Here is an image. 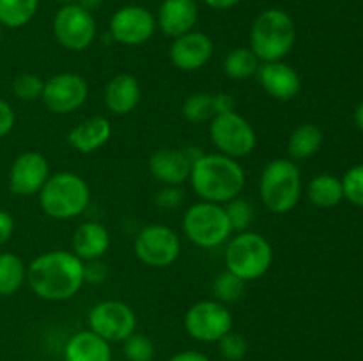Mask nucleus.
Here are the masks:
<instances>
[{
  "mask_svg": "<svg viewBox=\"0 0 363 361\" xmlns=\"http://www.w3.org/2000/svg\"><path fill=\"white\" fill-rule=\"evenodd\" d=\"M27 283L39 299L67 301L84 287V260L73 251H45L27 265Z\"/></svg>",
  "mask_w": 363,
  "mask_h": 361,
  "instance_id": "f257e3e1",
  "label": "nucleus"
},
{
  "mask_svg": "<svg viewBox=\"0 0 363 361\" xmlns=\"http://www.w3.org/2000/svg\"><path fill=\"white\" fill-rule=\"evenodd\" d=\"M188 180L201 200L225 205L233 198L240 197L247 183V173L238 159L223 156L220 152H215V154L202 152L191 163Z\"/></svg>",
  "mask_w": 363,
  "mask_h": 361,
  "instance_id": "f03ea898",
  "label": "nucleus"
},
{
  "mask_svg": "<svg viewBox=\"0 0 363 361\" xmlns=\"http://www.w3.org/2000/svg\"><path fill=\"white\" fill-rule=\"evenodd\" d=\"M296 42V25L282 9H266L254 20L250 28V46L261 62L284 60Z\"/></svg>",
  "mask_w": 363,
  "mask_h": 361,
  "instance_id": "7ed1b4c3",
  "label": "nucleus"
},
{
  "mask_svg": "<svg viewBox=\"0 0 363 361\" xmlns=\"http://www.w3.org/2000/svg\"><path fill=\"white\" fill-rule=\"evenodd\" d=\"M38 197L46 216L53 219H73L84 214L91 204V188L78 173L57 172L48 177Z\"/></svg>",
  "mask_w": 363,
  "mask_h": 361,
  "instance_id": "20e7f679",
  "label": "nucleus"
},
{
  "mask_svg": "<svg viewBox=\"0 0 363 361\" xmlns=\"http://www.w3.org/2000/svg\"><path fill=\"white\" fill-rule=\"evenodd\" d=\"M261 202L275 214H286L298 205L301 197V172L289 158L272 159L259 177Z\"/></svg>",
  "mask_w": 363,
  "mask_h": 361,
  "instance_id": "39448f33",
  "label": "nucleus"
},
{
  "mask_svg": "<svg viewBox=\"0 0 363 361\" xmlns=\"http://www.w3.org/2000/svg\"><path fill=\"white\" fill-rule=\"evenodd\" d=\"M225 269L238 278L254 282L264 276L273 264V248L269 241L259 232L245 230L227 241Z\"/></svg>",
  "mask_w": 363,
  "mask_h": 361,
  "instance_id": "423d86ee",
  "label": "nucleus"
},
{
  "mask_svg": "<svg viewBox=\"0 0 363 361\" xmlns=\"http://www.w3.org/2000/svg\"><path fill=\"white\" fill-rule=\"evenodd\" d=\"M183 232L195 246L211 250L233 237V227L223 205L201 200L184 211Z\"/></svg>",
  "mask_w": 363,
  "mask_h": 361,
  "instance_id": "0eeeda50",
  "label": "nucleus"
},
{
  "mask_svg": "<svg viewBox=\"0 0 363 361\" xmlns=\"http://www.w3.org/2000/svg\"><path fill=\"white\" fill-rule=\"evenodd\" d=\"M209 137L220 154L234 159L250 156L257 145L255 130L236 110L213 117L209 120Z\"/></svg>",
  "mask_w": 363,
  "mask_h": 361,
  "instance_id": "6e6552de",
  "label": "nucleus"
},
{
  "mask_svg": "<svg viewBox=\"0 0 363 361\" xmlns=\"http://www.w3.org/2000/svg\"><path fill=\"white\" fill-rule=\"evenodd\" d=\"M133 251L138 260L149 268H169L179 258L181 239L170 227L151 223L137 234Z\"/></svg>",
  "mask_w": 363,
  "mask_h": 361,
  "instance_id": "1a4fd4ad",
  "label": "nucleus"
},
{
  "mask_svg": "<svg viewBox=\"0 0 363 361\" xmlns=\"http://www.w3.org/2000/svg\"><path fill=\"white\" fill-rule=\"evenodd\" d=\"M184 329L197 342L215 343L233 331V314L227 304L204 299L191 304L184 315Z\"/></svg>",
  "mask_w": 363,
  "mask_h": 361,
  "instance_id": "9d476101",
  "label": "nucleus"
},
{
  "mask_svg": "<svg viewBox=\"0 0 363 361\" xmlns=\"http://www.w3.org/2000/svg\"><path fill=\"white\" fill-rule=\"evenodd\" d=\"M52 28L57 42L69 52L87 50L94 42L98 32L92 13L78 6L77 2L66 4L57 11Z\"/></svg>",
  "mask_w": 363,
  "mask_h": 361,
  "instance_id": "9b49d317",
  "label": "nucleus"
},
{
  "mask_svg": "<svg viewBox=\"0 0 363 361\" xmlns=\"http://www.w3.org/2000/svg\"><path fill=\"white\" fill-rule=\"evenodd\" d=\"M89 329L106 342H124L137 329L133 308L119 299H106L94 304L89 311Z\"/></svg>",
  "mask_w": 363,
  "mask_h": 361,
  "instance_id": "f8f14e48",
  "label": "nucleus"
},
{
  "mask_svg": "<svg viewBox=\"0 0 363 361\" xmlns=\"http://www.w3.org/2000/svg\"><path fill=\"white\" fill-rule=\"evenodd\" d=\"M89 98V85L78 73H59L50 76L43 87V103L57 115H67L85 105Z\"/></svg>",
  "mask_w": 363,
  "mask_h": 361,
  "instance_id": "ddd939ff",
  "label": "nucleus"
},
{
  "mask_svg": "<svg viewBox=\"0 0 363 361\" xmlns=\"http://www.w3.org/2000/svg\"><path fill=\"white\" fill-rule=\"evenodd\" d=\"M110 38L124 46L145 45L156 32V16L142 6H124L110 18Z\"/></svg>",
  "mask_w": 363,
  "mask_h": 361,
  "instance_id": "4468645a",
  "label": "nucleus"
},
{
  "mask_svg": "<svg viewBox=\"0 0 363 361\" xmlns=\"http://www.w3.org/2000/svg\"><path fill=\"white\" fill-rule=\"evenodd\" d=\"M50 176L48 159L38 151H25L11 165L9 190L18 197H34L43 190Z\"/></svg>",
  "mask_w": 363,
  "mask_h": 361,
  "instance_id": "2eb2a0df",
  "label": "nucleus"
},
{
  "mask_svg": "<svg viewBox=\"0 0 363 361\" xmlns=\"http://www.w3.org/2000/svg\"><path fill=\"white\" fill-rule=\"evenodd\" d=\"M194 149H158L149 158V172L163 186H181L190 179L191 163L202 154Z\"/></svg>",
  "mask_w": 363,
  "mask_h": 361,
  "instance_id": "dca6fc26",
  "label": "nucleus"
},
{
  "mask_svg": "<svg viewBox=\"0 0 363 361\" xmlns=\"http://www.w3.org/2000/svg\"><path fill=\"white\" fill-rule=\"evenodd\" d=\"M215 45L206 32L190 30L170 45V62L179 71H199L211 60Z\"/></svg>",
  "mask_w": 363,
  "mask_h": 361,
  "instance_id": "f3484780",
  "label": "nucleus"
},
{
  "mask_svg": "<svg viewBox=\"0 0 363 361\" xmlns=\"http://www.w3.org/2000/svg\"><path fill=\"white\" fill-rule=\"evenodd\" d=\"M257 78L266 94L272 96L277 101H291L300 94L301 78L294 67L284 60L275 62H261L257 71Z\"/></svg>",
  "mask_w": 363,
  "mask_h": 361,
  "instance_id": "a211bd4d",
  "label": "nucleus"
},
{
  "mask_svg": "<svg viewBox=\"0 0 363 361\" xmlns=\"http://www.w3.org/2000/svg\"><path fill=\"white\" fill-rule=\"evenodd\" d=\"M199 18L195 0H163L156 16V27L169 38L176 39L194 30Z\"/></svg>",
  "mask_w": 363,
  "mask_h": 361,
  "instance_id": "6ab92c4d",
  "label": "nucleus"
},
{
  "mask_svg": "<svg viewBox=\"0 0 363 361\" xmlns=\"http://www.w3.org/2000/svg\"><path fill=\"white\" fill-rule=\"evenodd\" d=\"M142 98L140 84L137 76L130 73H121L113 76L103 91V101L106 110L113 115H128L138 106Z\"/></svg>",
  "mask_w": 363,
  "mask_h": 361,
  "instance_id": "aec40b11",
  "label": "nucleus"
},
{
  "mask_svg": "<svg viewBox=\"0 0 363 361\" xmlns=\"http://www.w3.org/2000/svg\"><path fill=\"white\" fill-rule=\"evenodd\" d=\"M112 137V124L106 117L92 115L67 133V144L82 154H92Z\"/></svg>",
  "mask_w": 363,
  "mask_h": 361,
  "instance_id": "412c9836",
  "label": "nucleus"
},
{
  "mask_svg": "<svg viewBox=\"0 0 363 361\" xmlns=\"http://www.w3.org/2000/svg\"><path fill=\"white\" fill-rule=\"evenodd\" d=\"M110 243V232L103 223L98 222H85L77 227L73 234V253L77 255L80 260H98L103 258L108 251Z\"/></svg>",
  "mask_w": 363,
  "mask_h": 361,
  "instance_id": "4be33fe9",
  "label": "nucleus"
},
{
  "mask_svg": "<svg viewBox=\"0 0 363 361\" xmlns=\"http://www.w3.org/2000/svg\"><path fill=\"white\" fill-rule=\"evenodd\" d=\"M66 361H112L110 343L94 331H78L64 347Z\"/></svg>",
  "mask_w": 363,
  "mask_h": 361,
  "instance_id": "5701e85b",
  "label": "nucleus"
},
{
  "mask_svg": "<svg viewBox=\"0 0 363 361\" xmlns=\"http://www.w3.org/2000/svg\"><path fill=\"white\" fill-rule=\"evenodd\" d=\"M323 131L315 124H301L291 133L287 140V154L293 161L308 159L321 149L323 145Z\"/></svg>",
  "mask_w": 363,
  "mask_h": 361,
  "instance_id": "b1692460",
  "label": "nucleus"
},
{
  "mask_svg": "<svg viewBox=\"0 0 363 361\" xmlns=\"http://www.w3.org/2000/svg\"><path fill=\"white\" fill-rule=\"evenodd\" d=\"M307 195L308 200H311L315 207H335V205H339L344 198L342 179L332 176V173H319V176H315L314 179L308 183Z\"/></svg>",
  "mask_w": 363,
  "mask_h": 361,
  "instance_id": "393cba45",
  "label": "nucleus"
},
{
  "mask_svg": "<svg viewBox=\"0 0 363 361\" xmlns=\"http://www.w3.org/2000/svg\"><path fill=\"white\" fill-rule=\"evenodd\" d=\"M27 282V265L16 253H0V296L9 297Z\"/></svg>",
  "mask_w": 363,
  "mask_h": 361,
  "instance_id": "a878e982",
  "label": "nucleus"
},
{
  "mask_svg": "<svg viewBox=\"0 0 363 361\" xmlns=\"http://www.w3.org/2000/svg\"><path fill=\"white\" fill-rule=\"evenodd\" d=\"M259 66H261V60L255 57V53L250 48H243V46L230 50L223 59V73L238 81L255 76Z\"/></svg>",
  "mask_w": 363,
  "mask_h": 361,
  "instance_id": "bb28decb",
  "label": "nucleus"
},
{
  "mask_svg": "<svg viewBox=\"0 0 363 361\" xmlns=\"http://www.w3.org/2000/svg\"><path fill=\"white\" fill-rule=\"evenodd\" d=\"M39 0H0V25L6 28H21L34 20Z\"/></svg>",
  "mask_w": 363,
  "mask_h": 361,
  "instance_id": "cd10ccee",
  "label": "nucleus"
},
{
  "mask_svg": "<svg viewBox=\"0 0 363 361\" xmlns=\"http://www.w3.org/2000/svg\"><path fill=\"white\" fill-rule=\"evenodd\" d=\"M181 112H183V117L188 122H209V120L215 117V112H213V94H208V92H197V94L188 96V98L184 99Z\"/></svg>",
  "mask_w": 363,
  "mask_h": 361,
  "instance_id": "c85d7f7f",
  "label": "nucleus"
},
{
  "mask_svg": "<svg viewBox=\"0 0 363 361\" xmlns=\"http://www.w3.org/2000/svg\"><path fill=\"white\" fill-rule=\"evenodd\" d=\"M245 285L247 283L241 278H238L236 275H233L230 271H223L220 275H216L215 282H213V294H215L216 301L223 304L236 303L245 292Z\"/></svg>",
  "mask_w": 363,
  "mask_h": 361,
  "instance_id": "c756f323",
  "label": "nucleus"
},
{
  "mask_svg": "<svg viewBox=\"0 0 363 361\" xmlns=\"http://www.w3.org/2000/svg\"><path fill=\"white\" fill-rule=\"evenodd\" d=\"M223 207H225L233 232H245L250 227L252 219H254V205L250 202L241 197H236L230 202H227Z\"/></svg>",
  "mask_w": 363,
  "mask_h": 361,
  "instance_id": "7c9ffc66",
  "label": "nucleus"
},
{
  "mask_svg": "<svg viewBox=\"0 0 363 361\" xmlns=\"http://www.w3.org/2000/svg\"><path fill=\"white\" fill-rule=\"evenodd\" d=\"M124 356L128 361H152L155 343L147 335L135 331L124 340Z\"/></svg>",
  "mask_w": 363,
  "mask_h": 361,
  "instance_id": "2f4dec72",
  "label": "nucleus"
},
{
  "mask_svg": "<svg viewBox=\"0 0 363 361\" xmlns=\"http://www.w3.org/2000/svg\"><path fill=\"white\" fill-rule=\"evenodd\" d=\"M45 80L34 73H20L13 80V94L21 101L41 99Z\"/></svg>",
  "mask_w": 363,
  "mask_h": 361,
  "instance_id": "473e14b6",
  "label": "nucleus"
},
{
  "mask_svg": "<svg viewBox=\"0 0 363 361\" xmlns=\"http://www.w3.org/2000/svg\"><path fill=\"white\" fill-rule=\"evenodd\" d=\"M216 343H218L220 354H222L227 361H241L248 353V342L245 340L243 335H240V333L229 331Z\"/></svg>",
  "mask_w": 363,
  "mask_h": 361,
  "instance_id": "72a5a7b5",
  "label": "nucleus"
},
{
  "mask_svg": "<svg viewBox=\"0 0 363 361\" xmlns=\"http://www.w3.org/2000/svg\"><path fill=\"white\" fill-rule=\"evenodd\" d=\"M344 198L351 204L363 207V165H357L346 172L342 179Z\"/></svg>",
  "mask_w": 363,
  "mask_h": 361,
  "instance_id": "f704fd0d",
  "label": "nucleus"
},
{
  "mask_svg": "<svg viewBox=\"0 0 363 361\" xmlns=\"http://www.w3.org/2000/svg\"><path fill=\"white\" fill-rule=\"evenodd\" d=\"M184 200V191L181 186H162L155 195L156 207L162 211H174Z\"/></svg>",
  "mask_w": 363,
  "mask_h": 361,
  "instance_id": "c9c22d12",
  "label": "nucleus"
},
{
  "mask_svg": "<svg viewBox=\"0 0 363 361\" xmlns=\"http://www.w3.org/2000/svg\"><path fill=\"white\" fill-rule=\"evenodd\" d=\"M108 276V265L98 258V260L84 262V282L92 283V285H99Z\"/></svg>",
  "mask_w": 363,
  "mask_h": 361,
  "instance_id": "e433bc0d",
  "label": "nucleus"
},
{
  "mask_svg": "<svg viewBox=\"0 0 363 361\" xmlns=\"http://www.w3.org/2000/svg\"><path fill=\"white\" fill-rule=\"evenodd\" d=\"M14 124H16V113H14L13 106L6 99L0 98V140L13 131Z\"/></svg>",
  "mask_w": 363,
  "mask_h": 361,
  "instance_id": "4c0bfd02",
  "label": "nucleus"
},
{
  "mask_svg": "<svg viewBox=\"0 0 363 361\" xmlns=\"http://www.w3.org/2000/svg\"><path fill=\"white\" fill-rule=\"evenodd\" d=\"M234 110H236V101H234L233 96L227 94V92L213 94V112H215V115L234 112Z\"/></svg>",
  "mask_w": 363,
  "mask_h": 361,
  "instance_id": "58836bf2",
  "label": "nucleus"
},
{
  "mask_svg": "<svg viewBox=\"0 0 363 361\" xmlns=\"http://www.w3.org/2000/svg\"><path fill=\"white\" fill-rule=\"evenodd\" d=\"M14 232V218L7 211L0 209V246L6 244L13 237Z\"/></svg>",
  "mask_w": 363,
  "mask_h": 361,
  "instance_id": "ea45409f",
  "label": "nucleus"
},
{
  "mask_svg": "<svg viewBox=\"0 0 363 361\" xmlns=\"http://www.w3.org/2000/svg\"><path fill=\"white\" fill-rule=\"evenodd\" d=\"M169 361H211L204 353H199V350H183V353H177L170 357Z\"/></svg>",
  "mask_w": 363,
  "mask_h": 361,
  "instance_id": "a19ab883",
  "label": "nucleus"
},
{
  "mask_svg": "<svg viewBox=\"0 0 363 361\" xmlns=\"http://www.w3.org/2000/svg\"><path fill=\"white\" fill-rule=\"evenodd\" d=\"M202 2H204L208 7H211V9L225 11V9H230V7L238 6L241 0H202Z\"/></svg>",
  "mask_w": 363,
  "mask_h": 361,
  "instance_id": "79ce46f5",
  "label": "nucleus"
},
{
  "mask_svg": "<svg viewBox=\"0 0 363 361\" xmlns=\"http://www.w3.org/2000/svg\"><path fill=\"white\" fill-rule=\"evenodd\" d=\"M77 4L78 6L84 7V9H87L89 13H92V11H96L101 7L103 0H77Z\"/></svg>",
  "mask_w": 363,
  "mask_h": 361,
  "instance_id": "37998d69",
  "label": "nucleus"
},
{
  "mask_svg": "<svg viewBox=\"0 0 363 361\" xmlns=\"http://www.w3.org/2000/svg\"><path fill=\"white\" fill-rule=\"evenodd\" d=\"M354 124L363 131V101L354 110Z\"/></svg>",
  "mask_w": 363,
  "mask_h": 361,
  "instance_id": "c03bdc74",
  "label": "nucleus"
},
{
  "mask_svg": "<svg viewBox=\"0 0 363 361\" xmlns=\"http://www.w3.org/2000/svg\"><path fill=\"white\" fill-rule=\"evenodd\" d=\"M59 4H62V6H66V4H74L77 0H57Z\"/></svg>",
  "mask_w": 363,
  "mask_h": 361,
  "instance_id": "a18cd8bd",
  "label": "nucleus"
},
{
  "mask_svg": "<svg viewBox=\"0 0 363 361\" xmlns=\"http://www.w3.org/2000/svg\"><path fill=\"white\" fill-rule=\"evenodd\" d=\"M2 28L4 27H2V25H0V41H2Z\"/></svg>",
  "mask_w": 363,
  "mask_h": 361,
  "instance_id": "49530a36",
  "label": "nucleus"
}]
</instances>
